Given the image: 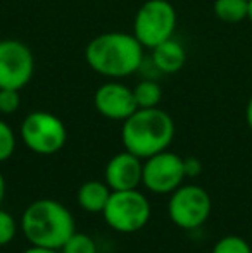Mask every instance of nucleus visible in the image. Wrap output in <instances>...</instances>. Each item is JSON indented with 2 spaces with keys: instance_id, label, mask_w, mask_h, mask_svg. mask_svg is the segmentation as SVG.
Here are the masks:
<instances>
[{
  "instance_id": "nucleus-1",
  "label": "nucleus",
  "mask_w": 252,
  "mask_h": 253,
  "mask_svg": "<svg viewBox=\"0 0 252 253\" xmlns=\"http://www.w3.org/2000/svg\"><path fill=\"white\" fill-rule=\"evenodd\" d=\"M144 48L135 35L111 31L90 40L85 57L88 66L97 74L107 78H125L140 69Z\"/></svg>"
},
{
  "instance_id": "nucleus-2",
  "label": "nucleus",
  "mask_w": 252,
  "mask_h": 253,
  "mask_svg": "<svg viewBox=\"0 0 252 253\" xmlns=\"http://www.w3.org/2000/svg\"><path fill=\"white\" fill-rule=\"evenodd\" d=\"M21 231L30 245L61 250L76 231L73 213L57 200L40 198L31 202L21 215Z\"/></svg>"
},
{
  "instance_id": "nucleus-3",
  "label": "nucleus",
  "mask_w": 252,
  "mask_h": 253,
  "mask_svg": "<svg viewBox=\"0 0 252 253\" xmlns=\"http://www.w3.org/2000/svg\"><path fill=\"white\" fill-rule=\"evenodd\" d=\"M175 138V123L171 116L159 107L137 109L123 121L121 140L125 150L142 160L168 150Z\"/></svg>"
},
{
  "instance_id": "nucleus-4",
  "label": "nucleus",
  "mask_w": 252,
  "mask_h": 253,
  "mask_svg": "<svg viewBox=\"0 0 252 253\" xmlns=\"http://www.w3.org/2000/svg\"><path fill=\"white\" fill-rule=\"evenodd\" d=\"M151 203L138 190L111 191L105 209L104 220L116 233L131 234L144 229L151 220Z\"/></svg>"
},
{
  "instance_id": "nucleus-5",
  "label": "nucleus",
  "mask_w": 252,
  "mask_h": 253,
  "mask_svg": "<svg viewBox=\"0 0 252 253\" xmlns=\"http://www.w3.org/2000/svg\"><path fill=\"white\" fill-rule=\"evenodd\" d=\"M176 28V10L168 0H147L137 10L133 35L145 48H154L173 38Z\"/></svg>"
},
{
  "instance_id": "nucleus-6",
  "label": "nucleus",
  "mask_w": 252,
  "mask_h": 253,
  "mask_svg": "<svg viewBox=\"0 0 252 253\" xmlns=\"http://www.w3.org/2000/svg\"><path fill=\"white\" fill-rule=\"evenodd\" d=\"M21 140L38 155H54L67 141L66 126L57 116L45 110H35L21 124Z\"/></svg>"
},
{
  "instance_id": "nucleus-7",
  "label": "nucleus",
  "mask_w": 252,
  "mask_h": 253,
  "mask_svg": "<svg viewBox=\"0 0 252 253\" xmlns=\"http://www.w3.org/2000/svg\"><path fill=\"white\" fill-rule=\"evenodd\" d=\"M169 219L182 229H197L211 213V197L201 186L187 184L176 188L168 203Z\"/></svg>"
},
{
  "instance_id": "nucleus-8",
  "label": "nucleus",
  "mask_w": 252,
  "mask_h": 253,
  "mask_svg": "<svg viewBox=\"0 0 252 253\" xmlns=\"http://www.w3.org/2000/svg\"><path fill=\"white\" fill-rule=\"evenodd\" d=\"M185 162L173 152H159L145 159L142 184L155 195L173 193L185 179Z\"/></svg>"
},
{
  "instance_id": "nucleus-9",
  "label": "nucleus",
  "mask_w": 252,
  "mask_h": 253,
  "mask_svg": "<svg viewBox=\"0 0 252 253\" xmlns=\"http://www.w3.org/2000/svg\"><path fill=\"white\" fill-rule=\"evenodd\" d=\"M35 71L30 48L19 40H0V88L23 90Z\"/></svg>"
},
{
  "instance_id": "nucleus-10",
  "label": "nucleus",
  "mask_w": 252,
  "mask_h": 253,
  "mask_svg": "<svg viewBox=\"0 0 252 253\" xmlns=\"http://www.w3.org/2000/svg\"><path fill=\"white\" fill-rule=\"evenodd\" d=\"M95 109L101 116L111 121H126L138 109L133 90L121 83H105L95 91Z\"/></svg>"
},
{
  "instance_id": "nucleus-11",
  "label": "nucleus",
  "mask_w": 252,
  "mask_h": 253,
  "mask_svg": "<svg viewBox=\"0 0 252 253\" xmlns=\"http://www.w3.org/2000/svg\"><path fill=\"white\" fill-rule=\"evenodd\" d=\"M144 162L131 152L116 153L105 166V183L112 191L137 190L142 184Z\"/></svg>"
},
{
  "instance_id": "nucleus-12",
  "label": "nucleus",
  "mask_w": 252,
  "mask_h": 253,
  "mask_svg": "<svg viewBox=\"0 0 252 253\" xmlns=\"http://www.w3.org/2000/svg\"><path fill=\"white\" fill-rule=\"evenodd\" d=\"M187 53L182 43L173 38L159 43L157 47L152 48V62L161 73L175 74L185 66Z\"/></svg>"
},
{
  "instance_id": "nucleus-13",
  "label": "nucleus",
  "mask_w": 252,
  "mask_h": 253,
  "mask_svg": "<svg viewBox=\"0 0 252 253\" xmlns=\"http://www.w3.org/2000/svg\"><path fill=\"white\" fill-rule=\"evenodd\" d=\"M111 188L107 183L102 181H87L78 188L76 202L85 212L90 213H102L105 209L109 197H111Z\"/></svg>"
},
{
  "instance_id": "nucleus-14",
  "label": "nucleus",
  "mask_w": 252,
  "mask_h": 253,
  "mask_svg": "<svg viewBox=\"0 0 252 253\" xmlns=\"http://www.w3.org/2000/svg\"><path fill=\"white\" fill-rule=\"evenodd\" d=\"M212 9L223 23H242L249 17V0H214Z\"/></svg>"
},
{
  "instance_id": "nucleus-15",
  "label": "nucleus",
  "mask_w": 252,
  "mask_h": 253,
  "mask_svg": "<svg viewBox=\"0 0 252 253\" xmlns=\"http://www.w3.org/2000/svg\"><path fill=\"white\" fill-rule=\"evenodd\" d=\"M133 97L138 109H152V107H157L161 102L162 90L155 81L145 80L133 88Z\"/></svg>"
},
{
  "instance_id": "nucleus-16",
  "label": "nucleus",
  "mask_w": 252,
  "mask_h": 253,
  "mask_svg": "<svg viewBox=\"0 0 252 253\" xmlns=\"http://www.w3.org/2000/svg\"><path fill=\"white\" fill-rule=\"evenodd\" d=\"M59 252L61 253H97V245H95L92 236L74 231Z\"/></svg>"
},
{
  "instance_id": "nucleus-17",
  "label": "nucleus",
  "mask_w": 252,
  "mask_h": 253,
  "mask_svg": "<svg viewBox=\"0 0 252 253\" xmlns=\"http://www.w3.org/2000/svg\"><path fill=\"white\" fill-rule=\"evenodd\" d=\"M16 150V136L5 121L0 119V164L9 160Z\"/></svg>"
},
{
  "instance_id": "nucleus-18",
  "label": "nucleus",
  "mask_w": 252,
  "mask_h": 253,
  "mask_svg": "<svg viewBox=\"0 0 252 253\" xmlns=\"http://www.w3.org/2000/svg\"><path fill=\"white\" fill-rule=\"evenodd\" d=\"M212 253H252V248L249 247L246 240L239 236H225L214 245Z\"/></svg>"
},
{
  "instance_id": "nucleus-19",
  "label": "nucleus",
  "mask_w": 252,
  "mask_h": 253,
  "mask_svg": "<svg viewBox=\"0 0 252 253\" xmlns=\"http://www.w3.org/2000/svg\"><path fill=\"white\" fill-rule=\"evenodd\" d=\"M17 234V222L7 210L0 207V247H7Z\"/></svg>"
},
{
  "instance_id": "nucleus-20",
  "label": "nucleus",
  "mask_w": 252,
  "mask_h": 253,
  "mask_svg": "<svg viewBox=\"0 0 252 253\" xmlns=\"http://www.w3.org/2000/svg\"><path fill=\"white\" fill-rule=\"evenodd\" d=\"M19 90L12 88H0V114H14L19 109Z\"/></svg>"
},
{
  "instance_id": "nucleus-21",
  "label": "nucleus",
  "mask_w": 252,
  "mask_h": 253,
  "mask_svg": "<svg viewBox=\"0 0 252 253\" xmlns=\"http://www.w3.org/2000/svg\"><path fill=\"white\" fill-rule=\"evenodd\" d=\"M183 162H185V174L187 176H199V174H201L202 166L197 159L189 157V159H183Z\"/></svg>"
},
{
  "instance_id": "nucleus-22",
  "label": "nucleus",
  "mask_w": 252,
  "mask_h": 253,
  "mask_svg": "<svg viewBox=\"0 0 252 253\" xmlns=\"http://www.w3.org/2000/svg\"><path fill=\"white\" fill-rule=\"evenodd\" d=\"M21 253H59V250H54V248H45V247H35L31 245L30 248L23 250Z\"/></svg>"
},
{
  "instance_id": "nucleus-23",
  "label": "nucleus",
  "mask_w": 252,
  "mask_h": 253,
  "mask_svg": "<svg viewBox=\"0 0 252 253\" xmlns=\"http://www.w3.org/2000/svg\"><path fill=\"white\" fill-rule=\"evenodd\" d=\"M246 121H247V126L252 131V97L249 98V103H247V110H246Z\"/></svg>"
},
{
  "instance_id": "nucleus-24",
  "label": "nucleus",
  "mask_w": 252,
  "mask_h": 253,
  "mask_svg": "<svg viewBox=\"0 0 252 253\" xmlns=\"http://www.w3.org/2000/svg\"><path fill=\"white\" fill-rule=\"evenodd\" d=\"M3 198H5V179H3V174L0 172V207H2Z\"/></svg>"
},
{
  "instance_id": "nucleus-25",
  "label": "nucleus",
  "mask_w": 252,
  "mask_h": 253,
  "mask_svg": "<svg viewBox=\"0 0 252 253\" xmlns=\"http://www.w3.org/2000/svg\"><path fill=\"white\" fill-rule=\"evenodd\" d=\"M247 19L252 23V0H249V17H247Z\"/></svg>"
}]
</instances>
